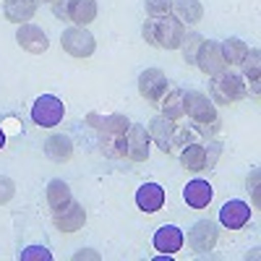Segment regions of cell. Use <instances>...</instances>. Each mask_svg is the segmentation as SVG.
Masks as SVG:
<instances>
[{
	"instance_id": "1",
	"label": "cell",
	"mask_w": 261,
	"mask_h": 261,
	"mask_svg": "<svg viewBox=\"0 0 261 261\" xmlns=\"http://www.w3.org/2000/svg\"><path fill=\"white\" fill-rule=\"evenodd\" d=\"M144 42L151 47H162V50H178L180 42L186 37V27L178 18L165 16V18H149L141 27Z\"/></svg>"
},
{
	"instance_id": "2",
	"label": "cell",
	"mask_w": 261,
	"mask_h": 261,
	"mask_svg": "<svg viewBox=\"0 0 261 261\" xmlns=\"http://www.w3.org/2000/svg\"><path fill=\"white\" fill-rule=\"evenodd\" d=\"M209 92H212V102L214 105H235L248 97V86L243 81L241 73H232L230 68L212 76V84H209Z\"/></svg>"
},
{
	"instance_id": "3",
	"label": "cell",
	"mask_w": 261,
	"mask_h": 261,
	"mask_svg": "<svg viewBox=\"0 0 261 261\" xmlns=\"http://www.w3.org/2000/svg\"><path fill=\"white\" fill-rule=\"evenodd\" d=\"M63 115H65V105L55 94H42L32 105V120L39 128H55V125H60Z\"/></svg>"
},
{
	"instance_id": "4",
	"label": "cell",
	"mask_w": 261,
	"mask_h": 261,
	"mask_svg": "<svg viewBox=\"0 0 261 261\" xmlns=\"http://www.w3.org/2000/svg\"><path fill=\"white\" fill-rule=\"evenodd\" d=\"M60 47L73 58H89L97 50V39L86 27H68L60 34Z\"/></svg>"
},
{
	"instance_id": "5",
	"label": "cell",
	"mask_w": 261,
	"mask_h": 261,
	"mask_svg": "<svg viewBox=\"0 0 261 261\" xmlns=\"http://www.w3.org/2000/svg\"><path fill=\"white\" fill-rule=\"evenodd\" d=\"M167 89H170V81H167V76L160 68L141 71V76H139V94H141V99H146V105H157L160 107V102L165 99Z\"/></svg>"
},
{
	"instance_id": "6",
	"label": "cell",
	"mask_w": 261,
	"mask_h": 261,
	"mask_svg": "<svg viewBox=\"0 0 261 261\" xmlns=\"http://www.w3.org/2000/svg\"><path fill=\"white\" fill-rule=\"evenodd\" d=\"M149 146H151V136L146 125L130 123L125 130V160L130 162H146L149 160Z\"/></svg>"
},
{
	"instance_id": "7",
	"label": "cell",
	"mask_w": 261,
	"mask_h": 261,
	"mask_svg": "<svg viewBox=\"0 0 261 261\" xmlns=\"http://www.w3.org/2000/svg\"><path fill=\"white\" fill-rule=\"evenodd\" d=\"M196 65H199V71L206 73V76H217V73L230 68V65L225 63V58H222L220 42H214V39L201 42V50H199V55H196Z\"/></svg>"
},
{
	"instance_id": "8",
	"label": "cell",
	"mask_w": 261,
	"mask_h": 261,
	"mask_svg": "<svg viewBox=\"0 0 261 261\" xmlns=\"http://www.w3.org/2000/svg\"><path fill=\"white\" fill-rule=\"evenodd\" d=\"M217 241H220V230H217V225L212 220H199L191 230H188V246L191 251L196 253H206L217 246Z\"/></svg>"
},
{
	"instance_id": "9",
	"label": "cell",
	"mask_w": 261,
	"mask_h": 261,
	"mask_svg": "<svg viewBox=\"0 0 261 261\" xmlns=\"http://www.w3.org/2000/svg\"><path fill=\"white\" fill-rule=\"evenodd\" d=\"M186 115L193 123H212L217 120V107L204 92H186Z\"/></svg>"
},
{
	"instance_id": "10",
	"label": "cell",
	"mask_w": 261,
	"mask_h": 261,
	"mask_svg": "<svg viewBox=\"0 0 261 261\" xmlns=\"http://www.w3.org/2000/svg\"><path fill=\"white\" fill-rule=\"evenodd\" d=\"M251 222V206L241 199H232L220 209V225L227 230H243Z\"/></svg>"
},
{
	"instance_id": "11",
	"label": "cell",
	"mask_w": 261,
	"mask_h": 261,
	"mask_svg": "<svg viewBox=\"0 0 261 261\" xmlns=\"http://www.w3.org/2000/svg\"><path fill=\"white\" fill-rule=\"evenodd\" d=\"M16 42H18L21 50H27V53H32V55H42V53L50 47L47 34L42 32L39 27H34V24H18Z\"/></svg>"
},
{
	"instance_id": "12",
	"label": "cell",
	"mask_w": 261,
	"mask_h": 261,
	"mask_svg": "<svg viewBox=\"0 0 261 261\" xmlns=\"http://www.w3.org/2000/svg\"><path fill=\"white\" fill-rule=\"evenodd\" d=\"M86 123L94 125L99 134H102V139H107V136H125V130L130 125V120L125 115H120V113L105 115V118H99L97 113H89V115H86Z\"/></svg>"
},
{
	"instance_id": "13",
	"label": "cell",
	"mask_w": 261,
	"mask_h": 261,
	"mask_svg": "<svg viewBox=\"0 0 261 261\" xmlns=\"http://www.w3.org/2000/svg\"><path fill=\"white\" fill-rule=\"evenodd\" d=\"M149 136L151 141H157V146L165 151V154H175V149H172V134H175V120H170L165 115H157L149 120Z\"/></svg>"
},
{
	"instance_id": "14",
	"label": "cell",
	"mask_w": 261,
	"mask_h": 261,
	"mask_svg": "<svg viewBox=\"0 0 261 261\" xmlns=\"http://www.w3.org/2000/svg\"><path fill=\"white\" fill-rule=\"evenodd\" d=\"M84 222H86V209L79 201H71L68 206L55 212V227L60 232H76V230L84 227Z\"/></svg>"
},
{
	"instance_id": "15",
	"label": "cell",
	"mask_w": 261,
	"mask_h": 261,
	"mask_svg": "<svg viewBox=\"0 0 261 261\" xmlns=\"http://www.w3.org/2000/svg\"><path fill=\"white\" fill-rule=\"evenodd\" d=\"M183 230L175 227V225H162L157 232H154V248L165 256H172L183 248Z\"/></svg>"
},
{
	"instance_id": "16",
	"label": "cell",
	"mask_w": 261,
	"mask_h": 261,
	"mask_svg": "<svg viewBox=\"0 0 261 261\" xmlns=\"http://www.w3.org/2000/svg\"><path fill=\"white\" fill-rule=\"evenodd\" d=\"M136 204L141 212L146 214H154L165 206V188L160 183H144L139 191H136Z\"/></svg>"
},
{
	"instance_id": "17",
	"label": "cell",
	"mask_w": 261,
	"mask_h": 261,
	"mask_svg": "<svg viewBox=\"0 0 261 261\" xmlns=\"http://www.w3.org/2000/svg\"><path fill=\"white\" fill-rule=\"evenodd\" d=\"M212 196H214L212 186H209L206 180H201V178L191 180V183L183 188V199H186V204H188L191 209H206V206L212 204Z\"/></svg>"
},
{
	"instance_id": "18",
	"label": "cell",
	"mask_w": 261,
	"mask_h": 261,
	"mask_svg": "<svg viewBox=\"0 0 261 261\" xmlns=\"http://www.w3.org/2000/svg\"><path fill=\"white\" fill-rule=\"evenodd\" d=\"M65 18L73 21V27H89L97 18V0H68Z\"/></svg>"
},
{
	"instance_id": "19",
	"label": "cell",
	"mask_w": 261,
	"mask_h": 261,
	"mask_svg": "<svg viewBox=\"0 0 261 261\" xmlns=\"http://www.w3.org/2000/svg\"><path fill=\"white\" fill-rule=\"evenodd\" d=\"M170 16L178 18L180 24L191 27V24H199L204 18V8L199 0H172V8H170Z\"/></svg>"
},
{
	"instance_id": "20",
	"label": "cell",
	"mask_w": 261,
	"mask_h": 261,
	"mask_svg": "<svg viewBox=\"0 0 261 261\" xmlns=\"http://www.w3.org/2000/svg\"><path fill=\"white\" fill-rule=\"evenodd\" d=\"M37 8H39V0H6L3 13L13 24H27L37 13Z\"/></svg>"
},
{
	"instance_id": "21",
	"label": "cell",
	"mask_w": 261,
	"mask_h": 261,
	"mask_svg": "<svg viewBox=\"0 0 261 261\" xmlns=\"http://www.w3.org/2000/svg\"><path fill=\"white\" fill-rule=\"evenodd\" d=\"M162 107V115L170 118V120H180L186 115V89H180V86H170L165 99L160 102Z\"/></svg>"
},
{
	"instance_id": "22",
	"label": "cell",
	"mask_w": 261,
	"mask_h": 261,
	"mask_svg": "<svg viewBox=\"0 0 261 261\" xmlns=\"http://www.w3.org/2000/svg\"><path fill=\"white\" fill-rule=\"evenodd\" d=\"M180 165L191 172H201L206 170V146L199 141H191L180 149Z\"/></svg>"
},
{
	"instance_id": "23",
	"label": "cell",
	"mask_w": 261,
	"mask_h": 261,
	"mask_svg": "<svg viewBox=\"0 0 261 261\" xmlns=\"http://www.w3.org/2000/svg\"><path fill=\"white\" fill-rule=\"evenodd\" d=\"M45 199H47V206H50V209H53V214H55V212H60L63 206H68V204L73 201V196H71L68 183L60 180V178H55V180H50V183H47Z\"/></svg>"
},
{
	"instance_id": "24",
	"label": "cell",
	"mask_w": 261,
	"mask_h": 261,
	"mask_svg": "<svg viewBox=\"0 0 261 261\" xmlns=\"http://www.w3.org/2000/svg\"><path fill=\"white\" fill-rule=\"evenodd\" d=\"M45 154L55 162H68L73 157V144L68 136H63V134H55L45 141Z\"/></svg>"
},
{
	"instance_id": "25",
	"label": "cell",
	"mask_w": 261,
	"mask_h": 261,
	"mask_svg": "<svg viewBox=\"0 0 261 261\" xmlns=\"http://www.w3.org/2000/svg\"><path fill=\"white\" fill-rule=\"evenodd\" d=\"M241 68H243V79L251 84L253 97H258V71H261V53H258V47L248 50V55L241 63Z\"/></svg>"
},
{
	"instance_id": "26",
	"label": "cell",
	"mask_w": 261,
	"mask_h": 261,
	"mask_svg": "<svg viewBox=\"0 0 261 261\" xmlns=\"http://www.w3.org/2000/svg\"><path fill=\"white\" fill-rule=\"evenodd\" d=\"M220 47H222V58H225V63H227V65H241V63H243V58H246V55H248V50H251L241 37H227Z\"/></svg>"
},
{
	"instance_id": "27",
	"label": "cell",
	"mask_w": 261,
	"mask_h": 261,
	"mask_svg": "<svg viewBox=\"0 0 261 261\" xmlns=\"http://www.w3.org/2000/svg\"><path fill=\"white\" fill-rule=\"evenodd\" d=\"M201 42H204V37L201 34H196V32H186V37H183V42H180V53H183V60L188 63V65H196V55H199V50H201Z\"/></svg>"
},
{
	"instance_id": "28",
	"label": "cell",
	"mask_w": 261,
	"mask_h": 261,
	"mask_svg": "<svg viewBox=\"0 0 261 261\" xmlns=\"http://www.w3.org/2000/svg\"><path fill=\"white\" fill-rule=\"evenodd\" d=\"M102 154L110 160H123L125 157V136H107L99 141Z\"/></svg>"
},
{
	"instance_id": "29",
	"label": "cell",
	"mask_w": 261,
	"mask_h": 261,
	"mask_svg": "<svg viewBox=\"0 0 261 261\" xmlns=\"http://www.w3.org/2000/svg\"><path fill=\"white\" fill-rule=\"evenodd\" d=\"M144 8H146L149 18H165V16H170L172 0H144Z\"/></svg>"
},
{
	"instance_id": "30",
	"label": "cell",
	"mask_w": 261,
	"mask_h": 261,
	"mask_svg": "<svg viewBox=\"0 0 261 261\" xmlns=\"http://www.w3.org/2000/svg\"><path fill=\"white\" fill-rule=\"evenodd\" d=\"M21 261H53V253L45 248V246H29L18 253Z\"/></svg>"
},
{
	"instance_id": "31",
	"label": "cell",
	"mask_w": 261,
	"mask_h": 261,
	"mask_svg": "<svg viewBox=\"0 0 261 261\" xmlns=\"http://www.w3.org/2000/svg\"><path fill=\"white\" fill-rule=\"evenodd\" d=\"M16 196V183L6 175H0V204H8Z\"/></svg>"
},
{
	"instance_id": "32",
	"label": "cell",
	"mask_w": 261,
	"mask_h": 261,
	"mask_svg": "<svg viewBox=\"0 0 261 261\" xmlns=\"http://www.w3.org/2000/svg\"><path fill=\"white\" fill-rule=\"evenodd\" d=\"M220 151H222L220 144H217V141H209V149H206V170L217 165V157H220Z\"/></svg>"
},
{
	"instance_id": "33",
	"label": "cell",
	"mask_w": 261,
	"mask_h": 261,
	"mask_svg": "<svg viewBox=\"0 0 261 261\" xmlns=\"http://www.w3.org/2000/svg\"><path fill=\"white\" fill-rule=\"evenodd\" d=\"M73 258H97V253H86V251H81V253H76Z\"/></svg>"
},
{
	"instance_id": "34",
	"label": "cell",
	"mask_w": 261,
	"mask_h": 261,
	"mask_svg": "<svg viewBox=\"0 0 261 261\" xmlns=\"http://www.w3.org/2000/svg\"><path fill=\"white\" fill-rule=\"evenodd\" d=\"M6 146V134H3V128H0V149Z\"/></svg>"
},
{
	"instance_id": "35",
	"label": "cell",
	"mask_w": 261,
	"mask_h": 261,
	"mask_svg": "<svg viewBox=\"0 0 261 261\" xmlns=\"http://www.w3.org/2000/svg\"><path fill=\"white\" fill-rule=\"evenodd\" d=\"M39 3H53V0H39Z\"/></svg>"
}]
</instances>
